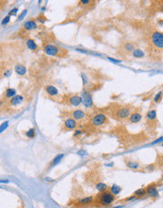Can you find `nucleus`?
<instances>
[{
	"mask_svg": "<svg viewBox=\"0 0 163 208\" xmlns=\"http://www.w3.org/2000/svg\"><path fill=\"white\" fill-rule=\"evenodd\" d=\"M81 78H82V81H83V84L86 85L87 84V81H88V79H87V77H86V75L84 73H82L81 74Z\"/></svg>",
	"mask_w": 163,
	"mask_h": 208,
	"instance_id": "nucleus-35",
	"label": "nucleus"
},
{
	"mask_svg": "<svg viewBox=\"0 0 163 208\" xmlns=\"http://www.w3.org/2000/svg\"><path fill=\"white\" fill-rule=\"evenodd\" d=\"M106 121H108L106 115L105 114H103V113H100V114H97L93 117L91 124H93V127H100L103 124H105Z\"/></svg>",
	"mask_w": 163,
	"mask_h": 208,
	"instance_id": "nucleus-3",
	"label": "nucleus"
},
{
	"mask_svg": "<svg viewBox=\"0 0 163 208\" xmlns=\"http://www.w3.org/2000/svg\"><path fill=\"white\" fill-rule=\"evenodd\" d=\"M26 46H28V49L32 50V51H35V50L38 49V44H36V42L32 39L26 40Z\"/></svg>",
	"mask_w": 163,
	"mask_h": 208,
	"instance_id": "nucleus-17",
	"label": "nucleus"
},
{
	"mask_svg": "<svg viewBox=\"0 0 163 208\" xmlns=\"http://www.w3.org/2000/svg\"><path fill=\"white\" fill-rule=\"evenodd\" d=\"M82 133H83V132L81 130H75V132H74V136H75V137H78V136L81 135Z\"/></svg>",
	"mask_w": 163,
	"mask_h": 208,
	"instance_id": "nucleus-36",
	"label": "nucleus"
},
{
	"mask_svg": "<svg viewBox=\"0 0 163 208\" xmlns=\"http://www.w3.org/2000/svg\"><path fill=\"white\" fill-rule=\"evenodd\" d=\"M81 99H82V104L86 108H91L93 106V95L91 94L90 91L88 90H83L81 92Z\"/></svg>",
	"mask_w": 163,
	"mask_h": 208,
	"instance_id": "nucleus-2",
	"label": "nucleus"
},
{
	"mask_svg": "<svg viewBox=\"0 0 163 208\" xmlns=\"http://www.w3.org/2000/svg\"><path fill=\"white\" fill-rule=\"evenodd\" d=\"M28 14V10H24L22 13H21V14L18 16V18H17V20L18 21H22L24 18L26 17V15Z\"/></svg>",
	"mask_w": 163,
	"mask_h": 208,
	"instance_id": "nucleus-30",
	"label": "nucleus"
},
{
	"mask_svg": "<svg viewBox=\"0 0 163 208\" xmlns=\"http://www.w3.org/2000/svg\"><path fill=\"white\" fill-rule=\"evenodd\" d=\"M37 28H38V25L34 20H28L24 23V28H25L26 30L31 31V30L36 29Z\"/></svg>",
	"mask_w": 163,
	"mask_h": 208,
	"instance_id": "nucleus-10",
	"label": "nucleus"
},
{
	"mask_svg": "<svg viewBox=\"0 0 163 208\" xmlns=\"http://www.w3.org/2000/svg\"><path fill=\"white\" fill-rule=\"evenodd\" d=\"M69 102L72 106L78 107L82 104V99L80 96H72L69 99Z\"/></svg>",
	"mask_w": 163,
	"mask_h": 208,
	"instance_id": "nucleus-13",
	"label": "nucleus"
},
{
	"mask_svg": "<svg viewBox=\"0 0 163 208\" xmlns=\"http://www.w3.org/2000/svg\"><path fill=\"white\" fill-rule=\"evenodd\" d=\"M64 158V154L63 153H60V154H58V155H56L54 157V159H53V161L51 162V168L52 166H57L61 162V160Z\"/></svg>",
	"mask_w": 163,
	"mask_h": 208,
	"instance_id": "nucleus-18",
	"label": "nucleus"
},
{
	"mask_svg": "<svg viewBox=\"0 0 163 208\" xmlns=\"http://www.w3.org/2000/svg\"><path fill=\"white\" fill-rule=\"evenodd\" d=\"M162 139H163V137H162V136H160V137L156 139V141L152 142V143H151V144H152V145H155V144H158V143H161V142H162Z\"/></svg>",
	"mask_w": 163,
	"mask_h": 208,
	"instance_id": "nucleus-37",
	"label": "nucleus"
},
{
	"mask_svg": "<svg viewBox=\"0 0 163 208\" xmlns=\"http://www.w3.org/2000/svg\"><path fill=\"white\" fill-rule=\"evenodd\" d=\"M98 201L101 205L108 206V205H110V204L115 201V196H113L110 192L106 190V191L102 192L101 194H100V196L98 197Z\"/></svg>",
	"mask_w": 163,
	"mask_h": 208,
	"instance_id": "nucleus-1",
	"label": "nucleus"
},
{
	"mask_svg": "<svg viewBox=\"0 0 163 208\" xmlns=\"http://www.w3.org/2000/svg\"><path fill=\"white\" fill-rule=\"evenodd\" d=\"M35 134H36V130H35L34 128H30V129L26 132V136L28 138H33Z\"/></svg>",
	"mask_w": 163,
	"mask_h": 208,
	"instance_id": "nucleus-26",
	"label": "nucleus"
},
{
	"mask_svg": "<svg viewBox=\"0 0 163 208\" xmlns=\"http://www.w3.org/2000/svg\"><path fill=\"white\" fill-rule=\"evenodd\" d=\"M141 119H143V115L140 113L135 112L129 115V121L131 123H139Z\"/></svg>",
	"mask_w": 163,
	"mask_h": 208,
	"instance_id": "nucleus-14",
	"label": "nucleus"
},
{
	"mask_svg": "<svg viewBox=\"0 0 163 208\" xmlns=\"http://www.w3.org/2000/svg\"><path fill=\"white\" fill-rule=\"evenodd\" d=\"M135 200H138V198L136 197V196H130V197L124 199V201H135Z\"/></svg>",
	"mask_w": 163,
	"mask_h": 208,
	"instance_id": "nucleus-34",
	"label": "nucleus"
},
{
	"mask_svg": "<svg viewBox=\"0 0 163 208\" xmlns=\"http://www.w3.org/2000/svg\"><path fill=\"white\" fill-rule=\"evenodd\" d=\"M161 97H162V91H159L158 93L156 95V97H154V101L156 103H158L161 100Z\"/></svg>",
	"mask_w": 163,
	"mask_h": 208,
	"instance_id": "nucleus-29",
	"label": "nucleus"
},
{
	"mask_svg": "<svg viewBox=\"0 0 163 208\" xmlns=\"http://www.w3.org/2000/svg\"><path fill=\"white\" fill-rule=\"evenodd\" d=\"M44 180H45V181H48V182H53V181H54L53 179H50L49 177H45V178H44Z\"/></svg>",
	"mask_w": 163,
	"mask_h": 208,
	"instance_id": "nucleus-44",
	"label": "nucleus"
},
{
	"mask_svg": "<svg viewBox=\"0 0 163 208\" xmlns=\"http://www.w3.org/2000/svg\"><path fill=\"white\" fill-rule=\"evenodd\" d=\"M78 154H79V155H80V156H85V155H87L86 151H84V150H79L78 152Z\"/></svg>",
	"mask_w": 163,
	"mask_h": 208,
	"instance_id": "nucleus-41",
	"label": "nucleus"
},
{
	"mask_svg": "<svg viewBox=\"0 0 163 208\" xmlns=\"http://www.w3.org/2000/svg\"><path fill=\"white\" fill-rule=\"evenodd\" d=\"M23 102H24V97L22 95H16V96H14L11 99L10 104L11 106H18Z\"/></svg>",
	"mask_w": 163,
	"mask_h": 208,
	"instance_id": "nucleus-11",
	"label": "nucleus"
},
{
	"mask_svg": "<svg viewBox=\"0 0 163 208\" xmlns=\"http://www.w3.org/2000/svg\"><path fill=\"white\" fill-rule=\"evenodd\" d=\"M145 55V53L140 48H135L134 50L132 51V56L134 58H138V59H141L143 58Z\"/></svg>",
	"mask_w": 163,
	"mask_h": 208,
	"instance_id": "nucleus-20",
	"label": "nucleus"
},
{
	"mask_svg": "<svg viewBox=\"0 0 163 208\" xmlns=\"http://www.w3.org/2000/svg\"><path fill=\"white\" fill-rule=\"evenodd\" d=\"M96 189L98 190L99 192H105V191H106V190L108 189V185H106V183H98L96 185Z\"/></svg>",
	"mask_w": 163,
	"mask_h": 208,
	"instance_id": "nucleus-24",
	"label": "nucleus"
},
{
	"mask_svg": "<svg viewBox=\"0 0 163 208\" xmlns=\"http://www.w3.org/2000/svg\"><path fill=\"white\" fill-rule=\"evenodd\" d=\"M113 208H123V205H118V206H115Z\"/></svg>",
	"mask_w": 163,
	"mask_h": 208,
	"instance_id": "nucleus-45",
	"label": "nucleus"
},
{
	"mask_svg": "<svg viewBox=\"0 0 163 208\" xmlns=\"http://www.w3.org/2000/svg\"><path fill=\"white\" fill-rule=\"evenodd\" d=\"M127 168H129L130 169H139L140 168V164L134 161H128L126 163Z\"/></svg>",
	"mask_w": 163,
	"mask_h": 208,
	"instance_id": "nucleus-23",
	"label": "nucleus"
},
{
	"mask_svg": "<svg viewBox=\"0 0 163 208\" xmlns=\"http://www.w3.org/2000/svg\"><path fill=\"white\" fill-rule=\"evenodd\" d=\"M16 90L14 88H8L7 90L5 92V96L6 97H8V99H11V97H13L14 96H16Z\"/></svg>",
	"mask_w": 163,
	"mask_h": 208,
	"instance_id": "nucleus-22",
	"label": "nucleus"
},
{
	"mask_svg": "<svg viewBox=\"0 0 163 208\" xmlns=\"http://www.w3.org/2000/svg\"><path fill=\"white\" fill-rule=\"evenodd\" d=\"M14 70H15L17 75L19 76H24L26 74V68L23 64H16L15 67H14Z\"/></svg>",
	"mask_w": 163,
	"mask_h": 208,
	"instance_id": "nucleus-15",
	"label": "nucleus"
},
{
	"mask_svg": "<svg viewBox=\"0 0 163 208\" xmlns=\"http://www.w3.org/2000/svg\"><path fill=\"white\" fill-rule=\"evenodd\" d=\"M11 75V70H6L5 71V73H4V77H6V78H8V77H10Z\"/></svg>",
	"mask_w": 163,
	"mask_h": 208,
	"instance_id": "nucleus-38",
	"label": "nucleus"
},
{
	"mask_svg": "<svg viewBox=\"0 0 163 208\" xmlns=\"http://www.w3.org/2000/svg\"><path fill=\"white\" fill-rule=\"evenodd\" d=\"M93 200H94V198L93 196H91V197H85V198L79 199L78 201V203L80 204V205H88V204L93 203Z\"/></svg>",
	"mask_w": 163,
	"mask_h": 208,
	"instance_id": "nucleus-16",
	"label": "nucleus"
},
{
	"mask_svg": "<svg viewBox=\"0 0 163 208\" xmlns=\"http://www.w3.org/2000/svg\"><path fill=\"white\" fill-rule=\"evenodd\" d=\"M45 92L51 97H57L58 95V88L54 85H47L45 87Z\"/></svg>",
	"mask_w": 163,
	"mask_h": 208,
	"instance_id": "nucleus-12",
	"label": "nucleus"
},
{
	"mask_svg": "<svg viewBox=\"0 0 163 208\" xmlns=\"http://www.w3.org/2000/svg\"><path fill=\"white\" fill-rule=\"evenodd\" d=\"M72 117H73V119H75L76 121H79V120L84 119L86 117V113L83 111V110L78 109V110H75V111L72 113Z\"/></svg>",
	"mask_w": 163,
	"mask_h": 208,
	"instance_id": "nucleus-8",
	"label": "nucleus"
},
{
	"mask_svg": "<svg viewBox=\"0 0 163 208\" xmlns=\"http://www.w3.org/2000/svg\"><path fill=\"white\" fill-rule=\"evenodd\" d=\"M105 166H106V168H112V166H114V163L111 162V163H109V164H106Z\"/></svg>",
	"mask_w": 163,
	"mask_h": 208,
	"instance_id": "nucleus-42",
	"label": "nucleus"
},
{
	"mask_svg": "<svg viewBox=\"0 0 163 208\" xmlns=\"http://www.w3.org/2000/svg\"><path fill=\"white\" fill-rule=\"evenodd\" d=\"M79 3H80V4H82V5H89V4H91V1H90V0H81V1L80 2H79Z\"/></svg>",
	"mask_w": 163,
	"mask_h": 208,
	"instance_id": "nucleus-39",
	"label": "nucleus"
},
{
	"mask_svg": "<svg viewBox=\"0 0 163 208\" xmlns=\"http://www.w3.org/2000/svg\"><path fill=\"white\" fill-rule=\"evenodd\" d=\"M78 126V121H76L73 118H67L64 121V128L66 130H75Z\"/></svg>",
	"mask_w": 163,
	"mask_h": 208,
	"instance_id": "nucleus-9",
	"label": "nucleus"
},
{
	"mask_svg": "<svg viewBox=\"0 0 163 208\" xmlns=\"http://www.w3.org/2000/svg\"><path fill=\"white\" fill-rule=\"evenodd\" d=\"M9 126H10V122H9L8 120L4 121L3 123H1V125H0V133L4 132L5 130L9 128Z\"/></svg>",
	"mask_w": 163,
	"mask_h": 208,
	"instance_id": "nucleus-28",
	"label": "nucleus"
},
{
	"mask_svg": "<svg viewBox=\"0 0 163 208\" xmlns=\"http://www.w3.org/2000/svg\"><path fill=\"white\" fill-rule=\"evenodd\" d=\"M121 191H122V187L118 185H113L110 188H109V192H110L113 196H117L118 194H120Z\"/></svg>",
	"mask_w": 163,
	"mask_h": 208,
	"instance_id": "nucleus-19",
	"label": "nucleus"
},
{
	"mask_svg": "<svg viewBox=\"0 0 163 208\" xmlns=\"http://www.w3.org/2000/svg\"><path fill=\"white\" fill-rule=\"evenodd\" d=\"M156 118V110H150L149 112H147L146 114V119L153 121Z\"/></svg>",
	"mask_w": 163,
	"mask_h": 208,
	"instance_id": "nucleus-21",
	"label": "nucleus"
},
{
	"mask_svg": "<svg viewBox=\"0 0 163 208\" xmlns=\"http://www.w3.org/2000/svg\"><path fill=\"white\" fill-rule=\"evenodd\" d=\"M154 168H155V166H154V165H149V166H146V169H147V170H154Z\"/></svg>",
	"mask_w": 163,
	"mask_h": 208,
	"instance_id": "nucleus-40",
	"label": "nucleus"
},
{
	"mask_svg": "<svg viewBox=\"0 0 163 208\" xmlns=\"http://www.w3.org/2000/svg\"><path fill=\"white\" fill-rule=\"evenodd\" d=\"M131 115V110L128 107H123L120 110H118L116 117L120 119H126V118L129 117V115Z\"/></svg>",
	"mask_w": 163,
	"mask_h": 208,
	"instance_id": "nucleus-6",
	"label": "nucleus"
},
{
	"mask_svg": "<svg viewBox=\"0 0 163 208\" xmlns=\"http://www.w3.org/2000/svg\"><path fill=\"white\" fill-rule=\"evenodd\" d=\"M10 181L9 180H0V183H9Z\"/></svg>",
	"mask_w": 163,
	"mask_h": 208,
	"instance_id": "nucleus-43",
	"label": "nucleus"
},
{
	"mask_svg": "<svg viewBox=\"0 0 163 208\" xmlns=\"http://www.w3.org/2000/svg\"><path fill=\"white\" fill-rule=\"evenodd\" d=\"M108 60L112 62H114V64H121V62H122L121 60H117V59H114V58H111V57H108Z\"/></svg>",
	"mask_w": 163,
	"mask_h": 208,
	"instance_id": "nucleus-33",
	"label": "nucleus"
},
{
	"mask_svg": "<svg viewBox=\"0 0 163 208\" xmlns=\"http://www.w3.org/2000/svg\"><path fill=\"white\" fill-rule=\"evenodd\" d=\"M10 21H11V17L9 16V15H7V16L5 17L4 19L2 20L1 25H2V26H6V25H8V24L10 23Z\"/></svg>",
	"mask_w": 163,
	"mask_h": 208,
	"instance_id": "nucleus-31",
	"label": "nucleus"
},
{
	"mask_svg": "<svg viewBox=\"0 0 163 208\" xmlns=\"http://www.w3.org/2000/svg\"><path fill=\"white\" fill-rule=\"evenodd\" d=\"M152 42L156 47L161 49L163 47V34L159 31L154 32L152 34Z\"/></svg>",
	"mask_w": 163,
	"mask_h": 208,
	"instance_id": "nucleus-4",
	"label": "nucleus"
},
{
	"mask_svg": "<svg viewBox=\"0 0 163 208\" xmlns=\"http://www.w3.org/2000/svg\"><path fill=\"white\" fill-rule=\"evenodd\" d=\"M17 11H18V8H14V9H12V10H11L10 13H9V16H16V14H17Z\"/></svg>",
	"mask_w": 163,
	"mask_h": 208,
	"instance_id": "nucleus-32",
	"label": "nucleus"
},
{
	"mask_svg": "<svg viewBox=\"0 0 163 208\" xmlns=\"http://www.w3.org/2000/svg\"><path fill=\"white\" fill-rule=\"evenodd\" d=\"M124 48L127 52H132L133 50L135 49V46H134V44H132V43H126L124 46Z\"/></svg>",
	"mask_w": 163,
	"mask_h": 208,
	"instance_id": "nucleus-27",
	"label": "nucleus"
},
{
	"mask_svg": "<svg viewBox=\"0 0 163 208\" xmlns=\"http://www.w3.org/2000/svg\"><path fill=\"white\" fill-rule=\"evenodd\" d=\"M43 50H44V52H45V54L49 55V56H57L60 51V49L58 48L57 46L51 44H46V46L43 47Z\"/></svg>",
	"mask_w": 163,
	"mask_h": 208,
	"instance_id": "nucleus-5",
	"label": "nucleus"
},
{
	"mask_svg": "<svg viewBox=\"0 0 163 208\" xmlns=\"http://www.w3.org/2000/svg\"><path fill=\"white\" fill-rule=\"evenodd\" d=\"M145 190H146V194L149 195L150 197H152V198H158L159 197L158 190L155 185H148L146 188H145Z\"/></svg>",
	"mask_w": 163,
	"mask_h": 208,
	"instance_id": "nucleus-7",
	"label": "nucleus"
},
{
	"mask_svg": "<svg viewBox=\"0 0 163 208\" xmlns=\"http://www.w3.org/2000/svg\"><path fill=\"white\" fill-rule=\"evenodd\" d=\"M145 195H146V190H145L144 188L137 189L134 192V196H136L137 198H141V197H143V196H145Z\"/></svg>",
	"mask_w": 163,
	"mask_h": 208,
	"instance_id": "nucleus-25",
	"label": "nucleus"
}]
</instances>
